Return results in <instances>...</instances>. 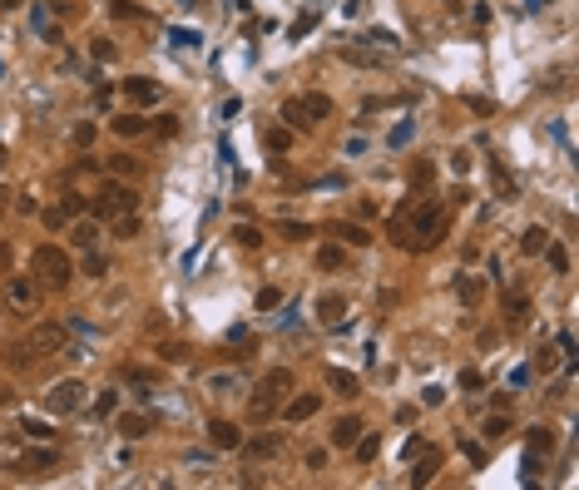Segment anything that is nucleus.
<instances>
[{
  "label": "nucleus",
  "mask_w": 579,
  "mask_h": 490,
  "mask_svg": "<svg viewBox=\"0 0 579 490\" xmlns=\"http://www.w3.org/2000/svg\"><path fill=\"white\" fill-rule=\"evenodd\" d=\"M292 382H297V377H292L288 367H273V372H268V377L258 382L253 401H248V421H258V426H263V421H273V416L283 411V401H288Z\"/></svg>",
  "instance_id": "f257e3e1"
},
{
  "label": "nucleus",
  "mask_w": 579,
  "mask_h": 490,
  "mask_svg": "<svg viewBox=\"0 0 579 490\" xmlns=\"http://www.w3.org/2000/svg\"><path fill=\"white\" fill-rule=\"evenodd\" d=\"M30 268L40 273V283H45V288H70V273H75L70 253H65V248H55V243H40V248L30 253Z\"/></svg>",
  "instance_id": "f03ea898"
},
{
  "label": "nucleus",
  "mask_w": 579,
  "mask_h": 490,
  "mask_svg": "<svg viewBox=\"0 0 579 490\" xmlns=\"http://www.w3.org/2000/svg\"><path fill=\"white\" fill-rule=\"evenodd\" d=\"M90 208H95L99 223H114V218H124V213H134V208H139V194H134L129 184H104Z\"/></svg>",
  "instance_id": "7ed1b4c3"
},
{
  "label": "nucleus",
  "mask_w": 579,
  "mask_h": 490,
  "mask_svg": "<svg viewBox=\"0 0 579 490\" xmlns=\"http://www.w3.org/2000/svg\"><path fill=\"white\" fill-rule=\"evenodd\" d=\"M85 401H90V387H85L80 377H70V382H55V387H50V396H45V406H50L55 416L85 411Z\"/></svg>",
  "instance_id": "20e7f679"
},
{
  "label": "nucleus",
  "mask_w": 579,
  "mask_h": 490,
  "mask_svg": "<svg viewBox=\"0 0 579 490\" xmlns=\"http://www.w3.org/2000/svg\"><path fill=\"white\" fill-rule=\"evenodd\" d=\"M25 347H30V352H40V357H45V352H60V347H65V327H60V322H35Z\"/></svg>",
  "instance_id": "39448f33"
},
{
  "label": "nucleus",
  "mask_w": 579,
  "mask_h": 490,
  "mask_svg": "<svg viewBox=\"0 0 579 490\" xmlns=\"http://www.w3.org/2000/svg\"><path fill=\"white\" fill-rule=\"evenodd\" d=\"M500 317H505V327H525L530 322V297L520 293V288H510V293L500 297Z\"/></svg>",
  "instance_id": "423d86ee"
},
{
  "label": "nucleus",
  "mask_w": 579,
  "mask_h": 490,
  "mask_svg": "<svg viewBox=\"0 0 579 490\" xmlns=\"http://www.w3.org/2000/svg\"><path fill=\"white\" fill-rule=\"evenodd\" d=\"M208 446H213V451H238V446H243V431H238L233 421L218 416V421H208Z\"/></svg>",
  "instance_id": "0eeeda50"
},
{
  "label": "nucleus",
  "mask_w": 579,
  "mask_h": 490,
  "mask_svg": "<svg viewBox=\"0 0 579 490\" xmlns=\"http://www.w3.org/2000/svg\"><path fill=\"white\" fill-rule=\"evenodd\" d=\"M362 431H367V426H362V421H357V416H337V421H332V431H327V441H332V446H337V451H352V446H357V436H362Z\"/></svg>",
  "instance_id": "6e6552de"
},
{
  "label": "nucleus",
  "mask_w": 579,
  "mask_h": 490,
  "mask_svg": "<svg viewBox=\"0 0 579 490\" xmlns=\"http://www.w3.org/2000/svg\"><path fill=\"white\" fill-rule=\"evenodd\" d=\"M342 317H347V297L342 293H322L317 297V322H322V327H342Z\"/></svg>",
  "instance_id": "1a4fd4ad"
},
{
  "label": "nucleus",
  "mask_w": 579,
  "mask_h": 490,
  "mask_svg": "<svg viewBox=\"0 0 579 490\" xmlns=\"http://www.w3.org/2000/svg\"><path fill=\"white\" fill-rule=\"evenodd\" d=\"M317 411H322V396H317V392H307V396H292V401H283V416H288V421H312Z\"/></svg>",
  "instance_id": "9d476101"
},
{
  "label": "nucleus",
  "mask_w": 579,
  "mask_h": 490,
  "mask_svg": "<svg viewBox=\"0 0 579 490\" xmlns=\"http://www.w3.org/2000/svg\"><path fill=\"white\" fill-rule=\"evenodd\" d=\"M238 451H248V456H258V461H273V456L283 451V441H278V436H243Z\"/></svg>",
  "instance_id": "9b49d317"
},
{
  "label": "nucleus",
  "mask_w": 579,
  "mask_h": 490,
  "mask_svg": "<svg viewBox=\"0 0 579 490\" xmlns=\"http://www.w3.org/2000/svg\"><path fill=\"white\" fill-rule=\"evenodd\" d=\"M327 233H332L337 243H352V248H367V243H372V233H367L362 223H332Z\"/></svg>",
  "instance_id": "f8f14e48"
},
{
  "label": "nucleus",
  "mask_w": 579,
  "mask_h": 490,
  "mask_svg": "<svg viewBox=\"0 0 579 490\" xmlns=\"http://www.w3.org/2000/svg\"><path fill=\"white\" fill-rule=\"evenodd\" d=\"M317 268H322V273H342V268H347V248H342V243H322V248H317Z\"/></svg>",
  "instance_id": "ddd939ff"
},
{
  "label": "nucleus",
  "mask_w": 579,
  "mask_h": 490,
  "mask_svg": "<svg viewBox=\"0 0 579 490\" xmlns=\"http://www.w3.org/2000/svg\"><path fill=\"white\" fill-rule=\"evenodd\" d=\"M70 243H75L80 253H85V248H95V243H99V223H95V218H80V223L70 228Z\"/></svg>",
  "instance_id": "4468645a"
},
{
  "label": "nucleus",
  "mask_w": 579,
  "mask_h": 490,
  "mask_svg": "<svg viewBox=\"0 0 579 490\" xmlns=\"http://www.w3.org/2000/svg\"><path fill=\"white\" fill-rule=\"evenodd\" d=\"M327 387H332L337 396H357L362 392V382H357L352 372H342V367H327Z\"/></svg>",
  "instance_id": "2eb2a0df"
},
{
  "label": "nucleus",
  "mask_w": 579,
  "mask_h": 490,
  "mask_svg": "<svg viewBox=\"0 0 579 490\" xmlns=\"http://www.w3.org/2000/svg\"><path fill=\"white\" fill-rule=\"evenodd\" d=\"M10 302H15L20 312H35V307H40V293H35L25 278H15V283H10Z\"/></svg>",
  "instance_id": "dca6fc26"
},
{
  "label": "nucleus",
  "mask_w": 579,
  "mask_h": 490,
  "mask_svg": "<svg viewBox=\"0 0 579 490\" xmlns=\"http://www.w3.org/2000/svg\"><path fill=\"white\" fill-rule=\"evenodd\" d=\"M124 90H129V99H134V104H159V95H164L154 80H129Z\"/></svg>",
  "instance_id": "f3484780"
},
{
  "label": "nucleus",
  "mask_w": 579,
  "mask_h": 490,
  "mask_svg": "<svg viewBox=\"0 0 579 490\" xmlns=\"http://www.w3.org/2000/svg\"><path fill=\"white\" fill-rule=\"evenodd\" d=\"M144 129H149L144 114H119V119H114V134H119V139H139Z\"/></svg>",
  "instance_id": "a211bd4d"
},
{
  "label": "nucleus",
  "mask_w": 579,
  "mask_h": 490,
  "mask_svg": "<svg viewBox=\"0 0 579 490\" xmlns=\"http://www.w3.org/2000/svg\"><path fill=\"white\" fill-rule=\"evenodd\" d=\"M55 461H60V451H25V461H20V471H55Z\"/></svg>",
  "instance_id": "6ab92c4d"
},
{
  "label": "nucleus",
  "mask_w": 579,
  "mask_h": 490,
  "mask_svg": "<svg viewBox=\"0 0 579 490\" xmlns=\"http://www.w3.org/2000/svg\"><path fill=\"white\" fill-rule=\"evenodd\" d=\"M109 174H119V179H139L144 164H139L134 154H114V159H109Z\"/></svg>",
  "instance_id": "aec40b11"
},
{
  "label": "nucleus",
  "mask_w": 579,
  "mask_h": 490,
  "mask_svg": "<svg viewBox=\"0 0 579 490\" xmlns=\"http://www.w3.org/2000/svg\"><path fill=\"white\" fill-rule=\"evenodd\" d=\"M149 426H154V421H149V416H139V411H129V416H119V431H124L129 441H139V436H149Z\"/></svg>",
  "instance_id": "412c9836"
},
{
  "label": "nucleus",
  "mask_w": 579,
  "mask_h": 490,
  "mask_svg": "<svg viewBox=\"0 0 579 490\" xmlns=\"http://www.w3.org/2000/svg\"><path fill=\"white\" fill-rule=\"evenodd\" d=\"M436 471H441V451H426V461L411 471V486H426V481H436Z\"/></svg>",
  "instance_id": "4be33fe9"
},
{
  "label": "nucleus",
  "mask_w": 579,
  "mask_h": 490,
  "mask_svg": "<svg viewBox=\"0 0 579 490\" xmlns=\"http://www.w3.org/2000/svg\"><path fill=\"white\" fill-rule=\"evenodd\" d=\"M109 15H119V20H149V10L134 5V0H109Z\"/></svg>",
  "instance_id": "5701e85b"
},
{
  "label": "nucleus",
  "mask_w": 579,
  "mask_h": 490,
  "mask_svg": "<svg viewBox=\"0 0 579 490\" xmlns=\"http://www.w3.org/2000/svg\"><path fill=\"white\" fill-rule=\"evenodd\" d=\"M545 243H550V233H545V228H525V233H520V253H530V258H535Z\"/></svg>",
  "instance_id": "b1692460"
},
{
  "label": "nucleus",
  "mask_w": 579,
  "mask_h": 490,
  "mask_svg": "<svg viewBox=\"0 0 579 490\" xmlns=\"http://www.w3.org/2000/svg\"><path fill=\"white\" fill-rule=\"evenodd\" d=\"M540 253L550 258V268H555V273H570V248H565V243H545Z\"/></svg>",
  "instance_id": "393cba45"
},
{
  "label": "nucleus",
  "mask_w": 579,
  "mask_h": 490,
  "mask_svg": "<svg viewBox=\"0 0 579 490\" xmlns=\"http://www.w3.org/2000/svg\"><path fill=\"white\" fill-rule=\"evenodd\" d=\"M302 109H307V119H327V114H332V99L327 95H302Z\"/></svg>",
  "instance_id": "a878e982"
},
{
  "label": "nucleus",
  "mask_w": 579,
  "mask_h": 490,
  "mask_svg": "<svg viewBox=\"0 0 579 490\" xmlns=\"http://www.w3.org/2000/svg\"><path fill=\"white\" fill-rule=\"evenodd\" d=\"M283 119H288V129H307V124H312L307 109H302V99H288V104H283Z\"/></svg>",
  "instance_id": "bb28decb"
},
{
  "label": "nucleus",
  "mask_w": 579,
  "mask_h": 490,
  "mask_svg": "<svg viewBox=\"0 0 579 490\" xmlns=\"http://www.w3.org/2000/svg\"><path fill=\"white\" fill-rule=\"evenodd\" d=\"M377 451H382V441H377L372 431H362V436H357V461L367 466V461H377Z\"/></svg>",
  "instance_id": "cd10ccee"
},
{
  "label": "nucleus",
  "mask_w": 579,
  "mask_h": 490,
  "mask_svg": "<svg viewBox=\"0 0 579 490\" xmlns=\"http://www.w3.org/2000/svg\"><path fill=\"white\" fill-rule=\"evenodd\" d=\"M530 451H545V456H550V451H555V431H550V426H535V431H530Z\"/></svg>",
  "instance_id": "c85d7f7f"
},
{
  "label": "nucleus",
  "mask_w": 579,
  "mask_h": 490,
  "mask_svg": "<svg viewBox=\"0 0 579 490\" xmlns=\"http://www.w3.org/2000/svg\"><path fill=\"white\" fill-rule=\"evenodd\" d=\"M80 268H85V278H104V273H109V263L99 258L95 248H85V263H80Z\"/></svg>",
  "instance_id": "c756f323"
},
{
  "label": "nucleus",
  "mask_w": 579,
  "mask_h": 490,
  "mask_svg": "<svg viewBox=\"0 0 579 490\" xmlns=\"http://www.w3.org/2000/svg\"><path fill=\"white\" fill-rule=\"evenodd\" d=\"M159 357H164L169 367H179V362H189V347H184V342H164V347H159Z\"/></svg>",
  "instance_id": "7c9ffc66"
},
{
  "label": "nucleus",
  "mask_w": 579,
  "mask_h": 490,
  "mask_svg": "<svg viewBox=\"0 0 579 490\" xmlns=\"http://www.w3.org/2000/svg\"><path fill=\"white\" fill-rule=\"evenodd\" d=\"M362 45H377V50H396V35H386V30H367V35H357Z\"/></svg>",
  "instance_id": "2f4dec72"
},
{
  "label": "nucleus",
  "mask_w": 579,
  "mask_h": 490,
  "mask_svg": "<svg viewBox=\"0 0 579 490\" xmlns=\"http://www.w3.org/2000/svg\"><path fill=\"white\" fill-rule=\"evenodd\" d=\"M114 238H139V218H134V213L114 218Z\"/></svg>",
  "instance_id": "473e14b6"
},
{
  "label": "nucleus",
  "mask_w": 579,
  "mask_h": 490,
  "mask_svg": "<svg viewBox=\"0 0 579 490\" xmlns=\"http://www.w3.org/2000/svg\"><path fill=\"white\" fill-rule=\"evenodd\" d=\"M233 238H238L243 248H258V243H263V233H258L253 223H238V228H233Z\"/></svg>",
  "instance_id": "72a5a7b5"
},
{
  "label": "nucleus",
  "mask_w": 579,
  "mask_h": 490,
  "mask_svg": "<svg viewBox=\"0 0 579 490\" xmlns=\"http://www.w3.org/2000/svg\"><path fill=\"white\" fill-rule=\"evenodd\" d=\"M481 431H485V441H500V436L510 431V416H490V421H485Z\"/></svg>",
  "instance_id": "f704fd0d"
},
{
  "label": "nucleus",
  "mask_w": 579,
  "mask_h": 490,
  "mask_svg": "<svg viewBox=\"0 0 579 490\" xmlns=\"http://www.w3.org/2000/svg\"><path fill=\"white\" fill-rule=\"evenodd\" d=\"M20 431H25L30 441H50V436H55V431H50L45 421H30V416H25V426H20Z\"/></svg>",
  "instance_id": "c9c22d12"
},
{
  "label": "nucleus",
  "mask_w": 579,
  "mask_h": 490,
  "mask_svg": "<svg viewBox=\"0 0 579 490\" xmlns=\"http://www.w3.org/2000/svg\"><path fill=\"white\" fill-rule=\"evenodd\" d=\"M278 233H283L288 243H302V238H307L312 228H307V223H278Z\"/></svg>",
  "instance_id": "e433bc0d"
},
{
  "label": "nucleus",
  "mask_w": 579,
  "mask_h": 490,
  "mask_svg": "<svg viewBox=\"0 0 579 490\" xmlns=\"http://www.w3.org/2000/svg\"><path fill=\"white\" fill-rule=\"evenodd\" d=\"M461 297H466V307H476L481 302V278H461Z\"/></svg>",
  "instance_id": "4c0bfd02"
},
{
  "label": "nucleus",
  "mask_w": 579,
  "mask_h": 490,
  "mask_svg": "<svg viewBox=\"0 0 579 490\" xmlns=\"http://www.w3.org/2000/svg\"><path fill=\"white\" fill-rule=\"evenodd\" d=\"M342 60H352V65H382V55H372V50H342Z\"/></svg>",
  "instance_id": "58836bf2"
},
{
  "label": "nucleus",
  "mask_w": 579,
  "mask_h": 490,
  "mask_svg": "<svg viewBox=\"0 0 579 490\" xmlns=\"http://www.w3.org/2000/svg\"><path fill=\"white\" fill-rule=\"evenodd\" d=\"M278 302H283V293H278V288H263V293H258V312H273Z\"/></svg>",
  "instance_id": "ea45409f"
},
{
  "label": "nucleus",
  "mask_w": 579,
  "mask_h": 490,
  "mask_svg": "<svg viewBox=\"0 0 579 490\" xmlns=\"http://www.w3.org/2000/svg\"><path fill=\"white\" fill-rule=\"evenodd\" d=\"M406 139H411V119H401V124H396V129H391V139H386V144H391V149H401V144H406Z\"/></svg>",
  "instance_id": "a19ab883"
},
{
  "label": "nucleus",
  "mask_w": 579,
  "mask_h": 490,
  "mask_svg": "<svg viewBox=\"0 0 579 490\" xmlns=\"http://www.w3.org/2000/svg\"><path fill=\"white\" fill-rule=\"evenodd\" d=\"M535 367H540V372H555V367H560V357H555L550 347H540V352H535Z\"/></svg>",
  "instance_id": "79ce46f5"
},
{
  "label": "nucleus",
  "mask_w": 579,
  "mask_h": 490,
  "mask_svg": "<svg viewBox=\"0 0 579 490\" xmlns=\"http://www.w3.org/2000/svg\"><path fill=\"white\" fill-rule=\"evenodd\" d=\"M292 144V129H268V149H288Z\"/></svg>",
  "instance_id": "37998d69"
},
{
  "label": "nucleus",
  "mask_w": 579,
  "mask_h": 490,
  "mask_svg": "<svg viewBox=\"0 0 579 490\" xmlns=\"http://www.w3.org/2000/svg\"><path fill=\"white\" fill-rule=\"evenodd\" d=\"M75 144L90 149V144H95V124H75Z\"/></svg>",
  "instance_id": "c03bdc74"
},
{
  "label": "nucleus",
  "mask_w": 579,
  "mask_h": 490,
  "mask_svg": "<svg viewBox=\"0 0 579 490\" xmlns=\"http://www.w3.org/2000/svg\"><path fill=\"white\" fill-rule=\"evenodd\" d=\"M481 387H485L481 372H461V392H481Z\"/></svg>",
  "instance_id": "a18cd8bd"
},
{
  "label": "nucleus",
  "mask_w": 579,
  "mask_h": 490,
  "mask_svg": "<svg viewBox=\"0 0 579 490\" xmlns=\"http://www.w3.org/2000/svg\"><path fill=\"white\" fill-rule=\"evenodd\" d=\"M60 208H65V218H75V213H85V198H80V194H65Z\"/></svg>",
  "instance_id": "49530a36"
},
{
  "label": "nucleus",
  "mask_w": 579,
  "mask_h": 490,
  "mask_svg": "<svg viewBox=\"0 0 579 490\" xmlns=\"http://www.w3.org/2000/svg\"><path fill=\"white\" fill-rule=\"evenodd\" d=\"M90 50H95V60H99V65H109V60H114V45H109V40H95Z\"/></svg>",
  "instance_id": "de8ad7c7"
},
{
  "label": "nucleus",
  "mask_w": 579,
  "mask_h": 490,
  "mask_svg": "<svg viewBox=\"0 0 579 490\" xmlns=\"http://www.w3.org/2000/svg\"><path fill=\"white\" fill-rule=\"evenodd\" d=\"M114 406H119V392H104V396H99V401H95V411H99V416H109Z\"/></svg>",
  "instance_id": "09e8293b"
},
{
  "label": "nucleus",
  "mask_w": 579,
  "mask_h": 490,
  "mask_svg": "<svg viewBox=\"0 0 579 490\" xmlns=\"http://www.w3.org/2000/svg\"><path fill=\"white\" fill-rule=\"evenodd\" d=\"M154 129H159V134H164V139H174V134H179V119H174V114H164V119H159V124H154Z\"/></svg>",
  "instance_id": "8fccbe9b"
},
{
  "label": "nucleus",
  "mask_w": 579,
  "mask_h": 490,
  "mask_svg": "<svg viewBox=\"0 0 579 490\" xmlns=\"http://www.w3.org/2000/svg\"><path fill=\"white\" fill-rule=\"evenodd\" d=\"M495 194H500V198H515V184H510L500 169H495Z\"/></svg>",
  "instance_id": "3c124183"
},
{
  "label": "nucleus",
  "mask_w": 579,
  "mask_h": 490,
  "mask_svg": "<svg viewBox=\"0 0 579 490\" xmlns=\"http://www.w3.org/2000/svg\"><path fill=\"white\" fill-rule=\"evenodd\" d=\"M169 35H174V45H189V50H198V35H193V30H169Z\"/></svg>",
  "instance_id": "603ef678"
},
{
  "label": "nucleus",
  "mask_w": 579,
  "mask_h": 490,
  "mask_svg": "<svg viewBox=\"0 0 579 490\" xmlns=\"http://www.w3.org/2000/svg\"><path fill=\"white\" fill-rule=\"evenodd\" d=\"M312 25H317V15H302V20H297V25H292V40H302V35H307V30H312Z\"/></svg>",
  "instance_id": "864d4df0"
},
{
  "label": "nucleus",
  "mask_w": 579,
  "mask_h": 490,
  "mask_svg": "<svg viewBox=\"0 0 579 490\" xmlns=\"http://www.w3.org/2000/svg\"><path fill=\"white\" fill-rule=\"evenodd\" d=\"M431 174H436L431 164H416V169H411V184H431Z\"/></svg>",
  "instance_id": "5fc2aeb1"
},
{
  "label": "nucleus",
  "mask_w": 579,
  "mask_h": 490,
  "mask_svg": "<svg viewBox=\"0 0 579 490\" xmlns=\"http://www.w3.org/2000/svg\"><path fill=\"white\" fill-rule=\"evenodd\" d=\"M421 401H426V406H441V401H446V392H441V387H426V392H421Z\"/></svg>",
  "instance_id": "6e6d98bb"
},
{
  "label": "nucleus",
  "mask_w": 579,
  "mask_h": 490,
  "mask_svg": "<svg viewBox=\"0 0 579 490\" xmlns=\"http://www.w3.org/2000/svg\"><path fill=\"white\" fill-rule=\"evenodd\" d=\"M327 466V451H307V471H322Z\"/></svg>",
  "instance_id": "4d7b16f0"
},
{
  "label": "nucleus",
  "mask_w": 579,
  "mask_h": 490,
  "mask_svg": "<svg viewBox=\"0 0 579 490\" xmlns=\"http://www.w3.org/2000/svg\"><path fill=\"white\" fill-rule=\"evenodd\" d=\"M10 5H15V0H0V10H10Z\"/></svg>",
  "instance_id": "13d9d810"
},
{
  "label": "nucleus",
  "mask_w": 579,
  "mask_h": 490,
  "mask_svg": "<svg viewBox=\"0 0 579 490\" xmlns=\"http://www.w3.org/2000/svg\"><path fill=\"white\" fill-rule=\"evenodd\" d=\"M530 5H550V0H530Z\"/></svg>",
  "instance_id": "bf43d9fd"
},
{
  "label": "nucleus",
  "mask_w": 579,
  "mask_h": 490,
  "mask_svg": "<svg viewBox=\"0 0 579 490\" xmlns=\"http://www.w3.org/2000/svg\"><path fill=\"white\" fill-rule=\"evenodd\" d=\"M0 169H5V149H0Z\"/></svg>",
  "instance_id": "052dcab7"
},
{
  "label": "nucleus",
  "mask_w": 579,
  "mask_h": 490,
  "mask_svg": "<svg viewBox=\"0 0 579 490\" xmlns=\"http://www.w3.org/2000/svg\"><path fill=\"white\" fill-rule=\"evenodd\" d=\"M184 5H193V0H184Z\"/></svg>",
  "instance_id": "680f3d73"
}]
</instances>
